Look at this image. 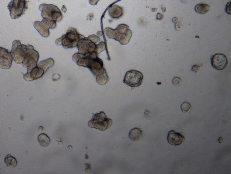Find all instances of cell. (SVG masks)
Returning a JSON list of instances; mask_svg holds the SVG:
<instances>
[{"mask_svg":"<svg viewBox=\"0 0 231 174\" xmlns=\"http://www.w3.org/2000/svg\"><path fill=\"white\" fill-rule=\"evenodd\" d=\"M104 33L108 38L114 39L123 45L128 44L132 36L129 26L124 24L118 25L115 29L106 28Z\"/></svg>","mask_w":231,"mask_h":174,"instance_id":"1","label":"cell"},{"mask_svg":"<svg viewBox=\"0 0 231 174\" xmlns=\"http://www.w3.org/2000/svg\"><path fill=\"white\" fill-rule=\"evenodd\" d=\"M112 121L107 118L104 112L93 114L92 118L88 122V126L91 128L104 131L111 126Z\"/></svg>","mask_w":231,"mask_h":174,"instance_id":"2","label":"cell"},{"mask_svg":"<svg viewBox=\"0 0 231 174\" xmlns=\"http://www.w3.org/2000/svg\"><path fill=\"white\" fill-rule=\"evenodd\" d=\"M84 36L78 33L77 30L73 28H70L66 34L62 37V45L66 49L72 48L77 46L79 41Z\"/></svg>","mask_w":231,"mask_h":174,"instance_id":"3","label":"cell"},{"mask_svg":"<svg viewBox=\"0 0 231 174\" xmlns=\"http://www.w3.org/2000/svg\"><path fill=\"white\" fill-rule=\"evenodd\" d=\"M10 17L15 20L20 18L25 14L28 9L27 0H12L7 6Z\"/></svg>","mask_w":231,"mask_h":174,"instance_id":"4","label":"cell"},{"mask_svg":"<svg viewBox=\"0 0 231 174\" xmlns=\"http://www.w3.org/2000/svg\"><path fill=\"white\" fill-rule=\"evenodd\" d=\"M39 10L41 11L43 18H47L59 22L63 18L61 10L56 6L52 4H42L39 6Z\"/></svg>","mask_w":231,"mask_h":174,"instance_id":"5","label":"cell"},{"mask_svg":"<svg viewBox=\"0 0 231 174\" xmlns=\"http://www.w3.org/2000/svg\"><path fill=\"white\" fill-rule=\"evenodd\" d=\"M98 55L95 52H94L87 55L88 57V63L87 68L90 70L96 77L105 70L104 68L103 61L98 57Z\"/></svg>","mask_w":231,"mask_h":174,"instance_id":"6","label":"cell"},{"mask_svg":"<svg viewBox=\"0 0 231 174\" xmlns=\"http://www.w3.org/2000/svg\"><path fill=\"white\" fill-rule=\"evenodd\" d=\"M39 57V52L34 49L33 46L28 45L23 65L25 68H27V71L30 70L37 66Z\"/></svg>","mask_w":231,"mask_h":174,"instance_id":"7","label":"cell"},{"mask_svg":"<svg viewBox=\"0 0 231 174\" xmlns=\"http://www.w3.org/2000/svg\"><path fill=\"white\" fill-rule=\"evenodd\" d=\"M144 75L140 72L131 70L127 72L125 75L123 83L131 87H138L142 84Z\"/></svg>","mask_w":231,"mask_h":174,"instance_id":"8","label":"cell"},{"mask_svg":"<svg viewBox=\"0 0 231 174\" xmlns=\"http://www.w3.org/2000/svg\"><path fill=\"white\" fill-rule=\"evenodd\" d=\"M27 49V45L21 44L19 40L15 41L12 44L11 55L13 60L17 64H21L24 59L25 54Z\"/></svg>","mask_w":231,"mask_h":174,"instance_id":"9","label":"cell"},{"mask_svg":"<svg viewBox=\"0 0 231 174\" xmlns=\"http://www.w3.org/2000/svg\"><path fill=\"white\" fill-rule=\"evenodd\" d=\"M96 45V44L88 39V38L84 37L79 41L77 47L79 53L87 56L95 51Z\"/></svg>","mask_w":231,"mask_h":174,"instance_id":"10","label":"cell"},{"mask_svg":"<svg viewBox=\"0 0 231 174\" xmlns=\"http://www.w3.org/2000/svg\"><path fill=\"white\" fill-rule=\"evenodd\" d=\"M13 57L8 50L0 47V68L3 69L10 68L12 65Z\"/></svg>","mask_w":231,"mask_h":174,"instance_id":"11","label":"cell"},{"mask_svg":"<svg viewBox=\"0 0 231 174\" xmlns=\"http://www.w3.org/2000/svg\"><path fill=\"white\" fill-rule=\"evenodd\" d=\"M211 64L216 69L223 70L228 65V58L224 54L217 53L212 57Z\"/></svg>","mask_w":231,"mask_h":174,"instance_id":"12","label":"cell"},{"mask_svg":"<svg viewBox=\"0 0 231 174\" xmlns=\"http://www.w3.org/2000/svg\"><path fill=\"white\" fill-rule=\"evenodd\" d=\"M44 73V70L37 66L30 70L27 71V73L24 75V78L28 82L33 81L40 78Z\"/></svg>","mask_w":231,"mask_h":174,"instance_id":"13","label":"cell"},{"mask_svg":"<svg viewBox=\"0 0 231 174\" xmlns=\"http://www.w3.org/2000/svg\"><path fill=\"white\" fill-rule=\"evenodd\" d=\"M167 140L169 143L174 146H178L185 141V137L182 134L175 132L174 130L169 132L167 136Z\"/></svg>","mask_w":231,"mask_h":174,"instance_id":"14","label":"cell"},{"mask_svg":"<svg viewBox=\"0 0 231 174\" xmlns=\"http://www.w3.org/2000/svg\"><path fill=\"white\" fill-rule=\"evenodd\" d=\"M108 13L112 19H120L124 14L123 9L117 5H112L108 9Z\"/></svg>","mask_w":231,"mask_h":174,"instance_id":"15","label":"cell"},{"mask_svg":"<svg viewBox=\"0 0 231 174\" xmlns=\"http://www.w3.org/2000/svg\"><path fill=\"white\" fill-rule=\"evenodd\" d=\"M33 25L42 36L45 38H47L49 36V29L42 21H35L33 24Z\"/></svg>","mask_w":231,"mask_h":174,"instance_id":"16","label":"cell"},{"mask_svg":"<svg viewBox=\"0 0 231 174\" xmlns=\"http://www.w3.org/2000/svg\"><path fill=\"white\" fill-rule=\"evenodd\" d=\"M142 131L139 128H134L130 131L129 137L132 141H138L142 137Z\"/></svg>","mask_w":231,"mask_h":174,"instance_id":"17","label":"cell"},{"mask_svg":"<svg viewBox=\"0 0 231 174\" xmlns=\"http://www.w3.org/2000/svg\"><path fill=\"white\" fill-rule=\"evenodd\" d=\"M54 61L52 58H50L46 60L41 61L37 64V66L44 70V72L47 71L49 68L54 65Z\"/></svg>","mask_w":231,"mask_h":174,"instance_id":"18","label":"cell"},{"mask_svg":"<svg viewBox=\"0 0 231 174\" xmlns=\"http://www.w3.org/2000/svg\"><path fill=\"white\" fill-rule=\"evenodd\" d=\"M210 6L204 3L197 4L195 8V10L196 12L201 14H206L210 11Z\"/></svg>","mask_w":231,"mask_h":174,"instance_id":"19","label":"cell"},{"mask_svg":"<svg viewBox=\"0 0 231 174\" xmlns=\"http://www.w3.org/2000/svg\"><path fill=\"white\" fill-rule=\"evenodd\" d=\"M38 140L39 143L43 147H47L50 142L49 137L45 133H42L39 135Z\"/></svg>","mask_w":231,"mask_h":174,"instance_id":"20","label":"cell"},{"mask_svg":"<svg viewBox=\"0 0 231 174\" xmlns=\"http://www.w3.org/2000/svg\"><path fill=\"white\" fill-rule=\"evenodd\" d=\"M4 162L6 164V166L10 168L15 167L17 165V159L10 154H9L5 158Z\"/></svg>","mask_w":231,"mask_h":174,"instance_id":"21","label":"cell"},{"mask_svg":"<svg viewBox=\"0 0 231 174\" xmlns=\"http://www.w3.org/2000/svg\"><path fill=\"white\" fill-rule=\"evenodd\" d=\"M96 80L97 83L100 85H104L106 84L109 80V77L106 71L105 70L104 72L96 77Z\"/></svg>","mask_w":231,"mask_h":174,"instance_id":"22","label":"cell"},{"mask_svg":"<svg viewBox=\"0 0 231 174\" xmlns=\"http://www.w3.org/2000/svg\"><path fill=\"white\" fill-rule=\"evenodd\" d=\"M42 22L44 24L48 29H54L57 26L56 21L47 18H44L42 20Z\"/></svg>","mask_w":231,"mask_h":174,"instance_id":"23","label":"cell"},{"mask_svg":"<svg viewBox=\"0 0 231 174\" xmlns=\"http://www.w3.org/2000/svg\"><path fill=\"white\" fill-rule=\"evenodd\" d=\"M181 108L183 112L189 113L191 110V106L189 103L185 101L181 105Z\"/></svg>","mask_w":231,"mask_h":174,"instance_id":"24","label":"cell"},{"mask_svg":"<svg viewBox=\"0 0 231 174\" xmlns=\"http://www.w3.org/2000/svg\"><path fill=\"white\" fill-rule=\"evenodd\" d=\"M105 48L106 45L105 42H100L98 44L96 45V48L95 52L97 54H99V53H101L102 52H103V51L105 49Z\"/></svg>","mask_w":231,"mask_h":174,"instance_id":"25","label":"cell"},{"mask_svg":"<svg viewBox=\"0 0 231 174\" xmlns=\"http://www.w3.org/2000/svg\"><path fill=\"white\" fill-rule=\"evenodd\" d=\"M88 39H89V40H90L92 41L96 44V43L100 41V38L99 37H98V36L94 35V34H93V35L89 36L88 37Z\"/></svg>","mask_w":231,"mask_h":174,"instance_id":"26","label":"cell"},{"mask_svg":"<svg viewBox=\"0 0 231 174\" xmlns=\"http://www.w3.org/2000/svg\"><path fill=\"white\" fill-rule=\"evenodd\" d=\"M85 55L83 54H81V53H75V54L73 55V57H72V59L73 61L75 62H77V61L79 60L80 58H82Z\"/></svg>","mask_w":231,"mask_h":174,"instance_id":"27","label":"cell"},{"mask_svg":"<svg viewBox=\"0 0 231 174\" xmlns=\"http://www.w3.org/2000/svg\"><path fill=\"white\" fill-rule=\"evenodd\" d=\"M182 83V80L179 77H174L172 79V83L176 86H179Z\"/></svg>","mask_w":231,"mask_h":174,"instance_id":"28","label":"cell"},{"mask_svg":"<svg viewBox=\"0 0 231 174\" xmlns=\"http://www.w3.org/2000/svg\"><path fill=\"white\" fill-rule=\"evenodd\" d=\"M199 67L197 65H194L192 67L191 70L193 72H194L196 73V72H197L199 71Z\"/></svg>","mask_w":231,"mask_h":174,"instance_id":"29","label":"cell"},{"mask_svg":"<svg viewBox=\"0 0 231 174\" xmlns=\"http://www.w3.org/2000/svg\"><path fill=\"white\" fill-rule=\"evenodd\" d=\"M61 76L58 74H54L52 75V78L53 81H58L60 79Z\"/></svg>","mask_w":231,"mask_h":174,"instance_id":"30","label":"cell"},{"mask_svg":"<svg viewBox=\"0 0 231 174\" xmlns=\"http://www.w3.org/2000/svg\"><path fill=\"white\" fill-rule=\"evenodd\" d=\"M164 16L162 13H158L156 16V20H162L164 19Z\"/></svg>","mask_w":231,"mask_h":174,"instance_id":"31","label":"cell"},{"mask_svg":"<svg viewBox=\"0 0 231 174\" xmlns=\"http://www.w3.org/2000/svg\"><path fill=\"white\" fill-rule=\"evenodd\" d=\"M99 0H89V3L90 5L92 6H95L97 4Z\"/></svg>","mask_w":231,"mask_h":174,"instance_id":"32","label":"cell"},{"mask_svg":"<svg viewBox=\"0 0 231 174\" xmlns=\"http://www.w3.org/2000/svg\"><path fill=\"white\" fill-rule=\"evenodd\" d=\"M181 28H182V25L180 23L178 22L176 23L175 28L176 30H179V29H181Z\"/></svg>","mask_w":231,"mask_h":174,"instance_id":"33","label":"cell"},{"mask_svg":"<svg viewBox=\"0 0 231 174\" xmlns=\"http://www.w3.org/2000/svg\"><path fill=\"white\" fill-rule=\"evenodd\" d=\"M55 43H56V44L58 45H62V39H61V38L57 39V40L56 41V42H55Z\"/></svg>","mask_w":231,"mask_h":174,"instance_id":"34","label":"cell"},{"mask_svg":"<svg viewBox=\"0 0 231 174\" xmlns=\"http://www.w3.org/2000/svg\"><path fill=\"white\" fill-rule=\"evenodd\" d=\"M172 22L174 23H176L178 22V19L176 17H174L173 18H172Z\"/></svg>","mask_w":231,"mask_h":174,"instance_id":"35","label":"cell"},{"mask_svg":"<svg viewBox=\"0 0 231 174\" xmlns=\"http://www.w3.org/2000/svg\"><path fill=\"white\" fill-rule=\"evenodd\" d=\"M150 112H149V111H148L147 110H146V111H145V116L146 117L148 116H149V115H150Z\"/></svg>","mask_w":231,"mask_h":174,"instance_id":"36","label":"cell"},{"mask_svg":"<svg viewBox=\"0 0 231 174\" xmlns=\"http://www.w3.org/2000/svg\"><path fill=\"white\" fill-rule=\"evenodd\" d=\"M66 10H67L66 7H65V6H62V11L65 13V12H66Z\"/></svg>","mask_w":231,"mask_h":174,"instance_id":"37","label":"cell"},{"mask_svg":"<svg viewBox=\"0 0 231 174\" xmlns=\"http://www.w3.org/2000/svg\"><path fill=\"white\" fill-rule=\"evenodd\" d=\"M218 141H221V142H222L223 141V139H222V137H220V138L218 140Z\"/></svg>","mask_w":231,"mask_h":174,"instance_id":"38","label":"cell"},{"mask_svg":"<svg viewBox=\"0 0 231 174\" xmlns=\"http://www.w3.org/2000/svg\"><path fill=\"white\" fill-rule=\"evenodd\" d=\"M39 130L41 131L42 130H43V127H42V126H40V127H39Z\"/></svg>","mask_w":231,"mask_h":174,"instance_id":"39","label":"cell"}]
</instances>
